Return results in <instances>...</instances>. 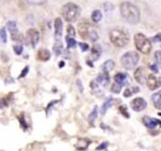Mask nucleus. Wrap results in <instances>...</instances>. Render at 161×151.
<instances>
[{
    "label": "nucleus",
    "instance_id": "27",
    "mask_svg": "<svg viewBox=\"0 0 161 151\" xmlns=\"http://www.w3.org/2000/svg\"><path fill=\"white\" fill-rule=\"evenodd\" d=\"M88 36L90 37V39H91V40L92 42H95L97 41V40H98V32H97L95 30H91V31H90L89 30V32H88Z\"/></svg>",
    "mask_w": 161,
    "mask_h": 151
},
{
    "label": "nucleus",
    "instance_id": "14",
    "mask_svg": "<svg viewBox=\"0 0 161 151\" xmlns=\"http://www.w3.org/2000/svg\"><path fill=\"white\" fill-rule=\"evenodd\" d=\"M114 80H115V83L120 84L121 87L125 86V85L129 84V79L127 75L125 73H122V72L117 73V75L115 76Z\"/></svg>",
    "mask_w": 161,
    "mask_h": 151
},
{
    "label": "nucleus",
    "instance_id": "7",
    "mask_svg": "<svg viewBox=\"0 0 161 151\" xmlns=\"http://www.w3.org/2000/svg\"><path fill=\"white\" fill-rule=\"evenodd\" d=\"M27 38L28 40H29L32 47H35L40 41V32L35 28H31V29L28 30Z\"/></svg>",
    "mask_w": 161,
    "mask_h": 151
},
{
    "label": "nucleus",
    "instance_id": "10",
    "mask_svg": "<svg viewBox=\"0 0 161 151\" xmlns=\"http://www.w3.org/2000/svg\"><path fill=\"white\" fill-rule=\"evenodd\" d=\"M147 86L151 91H154L159 87V82L153 74H149L146 78Z\"/></svg>",
    "mask_w": 161,
    "mask_h": 151
},
{
    "label": "nucleus",
    "instance_id": "13",
    "mask_svg": "<svg viewBox=\"0 0 161 151\" xmlns=\"http://www.w3.org/2000/svg\"><path fill=\"white\" fill-rule=\"evenodd\" d=\"M89 28L90 24L86 22H82L80 23V24H79V25H78V32H79V34L83 40H85V39H87V37H88Z\"/></svg>",
    "mask_w": 161,
    "mask_h": 151
},
{
    "label": "nucleus",
    "instance_id": "42",
    "mask_svg": "<svg viewBox=\"0 0 161 151\" xmlns=\"http://www.w3.org/2000/svg\"><path fill=\"white\" fill-rule=\"evenodd\" d=\"M153 41L155 42V43H159L160 42V34H157L156 36L153 38Z\"/></svg>",
    "mask_w": 161,
    "mask_h": 151
},
{
    "label": "nucleus",
    "instance_id": "39",
    "mask_svg": "<svg viewBox=\"0 0 161 151\" xmlns=\"http://www.w3.org/2000/svg\"><path fill=\"white\" fill-rule=\"evenodd\" d=\"M155 60L156 61V63L158 65L160 64V51L159 50H157V51L155 53Z\"/></svg>",
    "mask_w": 161,
    "mask_h": 151
},
{
    "label": "nucleus",
    "instance_id": "22",
    "mask_svg": "<svg viewBox=\"0 0 161 151\" xmlns=\"http://www.w3.org/2000/svg\"><path fill=\"white\" fill-rule=\"evenodd\" d=\"M102 13L101 12V11L99 10H95V11H93L92 14H91V19L92 21L95 23H98L99 21H101V20L102 19Z\"/></svg>",
    "mask_w": 161,
    "mask_h": 151
},
{
    "label": "nucleus",
    "instance_id": "21",
    "mask_svg": "<svg viewBox=\"0 0 161 151\" xmlns=\"http://www.w3.org/2000/svg\"><path fill=\"white\" fill-rule=\"evenodd\" d=\"M7 28L11 33V36H14V35L18 33V30H17V26L15 21H9L6 24Z\"/></svg>",
    "mask_w": 161,
    "mask_h": 151
},
{
    "label": "nucleus",
    "instance_id": "41",
    "mask_svg": "<svg viewBox=\"0 0 161 151\" xmlns=\"http://www.w3.org/2000/svg\"><path fill=\"white\" fill-rule=\"evenodd\" d=\"M150 69L152 71H153L154 72H156V73H157L158 72V67L157 65H156V64H153V65H150Z\"/></svg>",
    "mask_w": 161,
    "mask_h": 151
},
{
    "label": "nucleus",
    "instance_id": "36",
    "mask_svg": "<svg viewBox=\"0 0 161 151\" xmlns=\"http://www.w3.org/2000/svg\"><path fill=\"white\" fill-rule=\"evenodd\" d=\"M28 71H29V67H28V66H26V67L23 69L22 72H21V73L20 74V76H19V77H18L19 79L24 77V76H25L28 74Z\"/></svg>",
    "mask_w": 161,
    "mask_h": 151
},
{
    "label": "nucleus",
    "instance_id": "12",
    "mask_svg": "<svg viewBox=\"0 0 161 151\" xmlns=\"http://www.w3.org/2000/svg\"><path fill=\"white\" fill-rule=\"evenodd\" d=\"M110 83V77L108 72H103L100 73L97 77V84H101L102 87L108 86Z\"/></svg>",
    "mask_w": 161,
    "mask_h": 151
},
{
    "label": "nucleus",
    "instance_id": "20",
    "mask_svg": "<svg viewBox=\"0 0 161 151\" xmlns=\"http://www.w3.org/2000/svg\"><path fill=\"white\" fill-rule=\"evenodd\" d=\"M112 102H113L112 98H108V99H107L106 101L104 102V104H103L102 106H101V115H104V114H105V113H106L107 110H108V109L112 106Z\"/></svg>",
    "mask_w": 161,
    "mask_h": 151
},
{
    "label": "nucleus",
    "instance_id": "32",
    "mask_svg": "<svg viewBox=\"0 0 161 151\" xmlns=\"http://www.w3.org/2000/svg\"><path fill=\"white\" fill-rule=\"evenodd\" d=\"M28 3L32 4V5H37L40 6L44 4L46 2V0H26Z\"/></svg>",
    "mask_w": 161,
    "mask_h": 151
},
{
    "label": "nucleus",
    "instance_id": "30",
    "mask_svg": "<svg viewBox=\"0 0 161 151\" xmlns=\"http://www.w3.org/2000/svg\"><path fill=\"white\" fill-rule=\"evenodd\" d=\"M119 110H120V113H122V115L124 116L126 118H129V117H130V115H129L128 111H127V108L126 106H120Z\"/></svg>",
    "mask_w": 161,
    "mask_h": 151
},
{
    "label": "nucleus",
    "instance_id": "38",
    "mask_svg": "<svg viewBox=\"0 0 161 151\" xmlns=\"http://www.w3.org/2000/svg\"><path fill=\"white\" fill-rule=\"evenodd\" d=\"M79 47H80L81 50H82V51L83 52L87 51V50H88V49H89V46H88V44H87V43H79Z\"/></svg>",
    "mask_w": 161,
    "mask_h": 151
},
{
    "label": "nucleus",
    "instance_id": "29",
    "mask_svg": "<svg viewBox=\"0 0 161 151\" xmlns=\"http://www.w3.org/2000/svg\"><path fill=\"white\" fill-rule=\"evenodd\" d=\"M121 89H122V87L120 86V84H117V83H114V84L112 85L111 91L113 93H115V94H119V93L121 91Z\"/></svg>",
    "mask_w": 161,
    "mask_h": 151
},
{
    "label": "nucleus",
    "instance_id": "11",
    "mask_svg": "<svg viewBox=\"0 0 161 151\" xmlns=\"http://www.w3.org/2000/svg\"><path fill=\"white\" fill-rule=\"evenodd\" d=\"M55 28V37L56 40H60L62 36V30H63V22L60 17H57L54 21Z\"/></svg>",
    "mask_w": 161,
    "mask_h": 151
},
{
    "label": "nucleus",
    "instance_id": "8",
    "mask_svg": "<svg viewBox=\"0 0 161 151\" xmlns=\"http://www.w3.org/2000/svg\"><path fill=\"white\" fill-rule=\"evenodd\" d=\"M134 79L140 84H144L146 82V70L143 67H139L134 72Z\"/></svg>",
    "mask_w": 161,
    "mask_h": 151
},
{
    "label": "nucleus",
    "instance_id": "16",
    "mask_svg": "<svg viewBox=\"0 0 161 151\" xmlns=\"http://www.w3.org/2000/svg\"><path fill=\"white\" fill-rule=\"evenodd\" d=\"M50 52L47 49H45V48H41L39 50L37 54V57L39 60L40 61H43V62H46V61H48L49 59L50 58Z\"/></svg>",
    "mask_w": 161,
    "mask_h": 151
},
{
    "label": "nucleus",
    "instance_id": "25",
    "mask_svg": "<svg viewBox=\"0 0 161 151\" xmlns=\"http://www.w3.org/2000/svg\"><path fill=\"white\" fill-rule=\"evenodd\" d=\"M98 106H94V110L91 112V113L89 115V120L91 123H94V120H96L97 117H98Z\"/></svg>",
    "mask_w": 161,
    "mask_h": 151
},
{
    "label": "nucleus",
    "instance_id": "26",
    "mask_svg": "<svg viewBox=\"0 0 161 151\" xmlns=\"http://www.w3.org/2000/svg\"><path fill=\"white\" fill-rule=\"evenodd\" d=\"M66 43H67L69 48H74L76 46V41L75 40V39L67 36H66Z\"/></svg>",
    "mask_w": 161,
    "mask_h": 151
},
{
    "label": "nucleus",
    "instance_id": "2",
    "mask_svg": "<svg viewBox=\"0 0 161 151\" xmlns=\"http://www.w3.org/2000/svg\"><path fill=\"white\" fill-rule=\"evenodd\" d=\"M110 41L117 47H124L130 40V35L127 30L121 28H115L109 33Z\"/></svg>",
    "mask_w": 161,
    "mask_h": 151
},
{
    "label": "nucleus",
    "instance_id": "37",
    "mask_svg": "<svg viewBox=\"0 0 161 151\" xmlns=\"http://www.w3.org/2000/svg\"><path fill=\"white\" fill-rule=\"evenodd\" d=\"M8 99L6 98H1L0 99V108H3L8 106Z\"/></svg>",
    "mask_w": 161,
    "mask_h": 151
},
{
    "label": "nucleus",
    "instance_id": "24",
    "mask_svg": "<svg viewBox=\"0 0 161 151\" xmlns=\"http://www.w3.org/2000/svg\"><path fill=\"white\" fill-rule=\"evenodd\" d=\"M53 50L57 56H59L61 54L62 50H63V45H62V43L61 40H56V43L53 46Z\"/></svg>",
    "mask_w": 161,
    "mask_h": 151
},
{
    "label": "nucleus",
    "instance_id": "33",
    "mask_svg": "<svg viewBox=\"0 0 161 151\" xmlns=\"http://www.w3.org/2000/svg\"><path fill=\"white\" fill-rule=\"evenodd\" d=\"M67 33L68 36L69 37H73V36H75V28L72 27L71 24H69L67 28Z\"/></svg>",
    "mask_w": 161,
    "mask_h": 151
},
{
    "label": "nucleus",
    "instance_id": "5",
    "mask_svg": "<svg viewBox=\"0 0 161 151\" xmlns=\"http://www.w3.org/2000/svg\"><path fill=\"white\" fill-rule=\"evenodd\" d=\"M134 44L136 48L141 53L147 54L150 53L152 50V44L147 37L142 33H138L134 36Z\"/></svg>",
    "mask_w": 161,
    "mask_h": 151
},
{
    "label": "nucleus",
    "instance_id": "6",
    "mask_svg": "<svg viewBox=\"0 0 161 151\" xmlns=\"http://www.w3.org/2000/svg\"><path fill=\"white\" fill-rule=\"evenodd\" d=\"M147 106V102L142 98H136L132 100L130 103V107L134 111L141 112L144 110Z\"/></svg>",
    "mask_w": 161,
    "mask_h": 151
},
{
    "label": "nucleus",
    "instance_id": "17",
    "mask_svg": "<svg viewBox=\"0 0 161 151\" xmlns=\"http://www.w3.org/2000/svg\"><path fill=\"white\" fill-rule=\"evenodd\" d=\"M102 53V47L100 44H94L91 50V56L94 61H97Z\"/></svg>",
    "mask_w": 161,
    "mask_h": 151
},
{
    "label": "nucleus",
    "instance_id": "18",
    "mask_svg": "<svg viewBox=\"0 0 161 151\" xmlns=\"http://www.w3.org/2000/svg\"><path fill=\"white\" fill-rule=\"evenodd\" d=\"M114 67H115V62H114V61L107 60L102 65L103 72H108V73L110 71H112L114 69Z\"/></svg>",
    "mask_w": 161,
    "mask_h": 151
},
{
    "label": "nucleus",
    "instance_id": "4",
    "mask_svg": "<svg viewBox=\"0 0 161 151\" xmlns=\"http://www.w3.org/2000/svg\"><path fill=\"white\" fill-rule=\"evenodd\" d=\"M140 59L139 54L136 51L130 50V51L127 52L122 56L120 62L123 67L125 68L126 69H133L136 67Z\"/></svg>",
    "mask_w": 161,
    "mask_h": 151
},
{
    "label": "nucleus",
    "instance_id": "40",
    "mask_svg": "<svg viewBox=\"0 0 161 151\" xmlns=\"http://www.w3.org/2000/svg\"><path fill=\"white\" fill-rule=\"evenodd\" d=\"M57 102H58V101H57V100H55V101H51V102H50V104H49V105L47 106V108H46V114H48L49 111H50V109L52 108V106H53V105H55V104H56V103H57Z\"/></svg>",
    "mask_w": 161,
    "mask_h": 151
},
{
    "label": "nucleus",
    "instance_id": "28",
    "mask_svg": "<svg viewBox=\"0 0 161 151\" xmlns=\"http://www.w3.org/2000/svg\"><path fill=\"white\" fill-rule=\"evenodd\" d=\"M19 119V121H20V124H21V126L22 127V128H24V130L28 127V123L26 122L25 119H24V114H21V116H19L18 117Z\"/></svg>",
    "mask_w": 161,
    "mask_h": 151
},
{
    "label": "nucleus",
    "instance_id": "1",
    "mask_svg": "<svg viewBox=\"0 0 161 151\" xmlns=\"http://www.w3.org/2000/svg\"><path fill=\"white\" fill-rule=\"evenodd\" d=\"M120 11L124 21L129 24H136L140 21V11L134 4L130 2H122L120 7Z\"/></svg>",
    "mask_w": 161,
    "mask_h": 151
},
{
    "label": "nucleus",
    "instance_id": "15",
    "mask_svg": "<svg viewBox=\"0 0 161 151\" xmlns=\"http://www.w3.org/2000/svg\"><path fill=\"white\" fill-rule=\"evenodd\" d=\"M91 143V141L88 139H79L76 143V149L79 151L86 150Z\"/></svg>",
    "mask_w": 161,
    "mask_h": 151
},
{
    "label": "nucleus",
    "instance_id": "3",
    "mask_svg": "<svg viewBox=\"0 0 161 151\" xmlns=\"http://www.w3.org/2000/svg\"><path fill=\"white\" fill-rule=\"evenodd\" d=\"M62 17L68 22H73L78 19L80 15V9L73 2L65 4L61 11Z\"/></svg>",
    "mask_w": 161,
    "mask_h": 151
},
{
    "label": "nucleus",
    "instance_id": "34",
    "mask_svg": "<svg viewBox=\"0 0 161 151\" xmlns=\"http://www.w3.org/2000/svg\"><path fill=\"white\" fill-rule=\"evenodd\" d=\"M14 53L17 55H20L21 54L23 51V46L22 45H15L14 46Z\"/></svg>",
    "mask_w": 161,
    "mask_h": 151
},
{
    "label": "nucleus",
    "instance_id": "31",
    "mask_svg": "<svg viewBox=\"0 0 161 151\" xmlns=\"http://www.w3.org/2000/svg\"><path fill=\"white\" fill-rule=\"evenodd\" d=\"M0 40H1V42L3 43H6L7 36H6V32L5 28H2V29L0 30Z\"/></svg>",
    "mask_w": 161,
    "mask_h": 151
},
{
    "label": "nucleus",
    "instance_id": "19",
    "mask_svg": "<svg viewBox=\"0 0 161 151\" xmlns=\"http://www.w3.org/2000/svg\"><path fill=\"white\" fill-rule=\"evenodd\" d=\"M152 101H153V104H154L155 107L158 110H159L161 107V101H160V92L155 93L152 95Z\"/></svg>",
    "mask_w": 161,
    "mask_h": 151
},
{
    "label": "nucleus",
    "instance_id": "35",
    "mask_svg": "<svg viewBox=\"0 0 161 151\" xmlns=\"http://www.w3.org/2000/svg\"><path fill=\"white\" fill-rule=\"evenodd\" d=\"M108 146V143L107 142H104V143H101L98 147L96 148V150H104V149H106Z\"/></svg>",
    "mask_w": 161,
    "mask_h": 151
},
{
    "label": "nucleus",
    "instance_id": "43",
    "mask_svg": "<svg viewBox=\"0 0 161 151\" xmlns=\"http://www.w3.org/2000/svg\"><path fill=\"white\" fill-rule=\"evenodd\" d=\"M77 85L79 87V89L80 90V92L83 93V87L82 82H81L80 80H77Z\"/></svg>",
    "mask_w": 161,
    "mask_h": 151
},
{
    "label": "nucleus",
    "instance_id": "9",
    "mask_svg": "<svg viewBox=\"0 0 161 151\" xmlns=\"http://www.w3.org/2000/svg\"><path fill=\"white\" fill-rule=\"evenodd\" d=\"M142 122L143 124H145V126H146L147 127L150 129H154L156 128V126L160 124V121L159 120L156 118H153V117H148V116H145L142 118Z\"/></svg>",
    "mask_w": 161,
    "mask_h": 151
},
{
    "label": "nucleus",
    "instance_id": "23",
    "mask_svg": "<svg viewBox=\"0 0 161 151\" xmlns=\"http://www.w3.org/2000/svg\"><path fill=\"white\" fill-rule=\"evenodd\" d=\"M139 92V88L138 87H132V88H127L125 91L124 92V96L126 98H129V97L132 96L133 94H136V93Z\"/></svg>",
    "mask_w": 161,
    "mask_h": 151
}]
</instances>
